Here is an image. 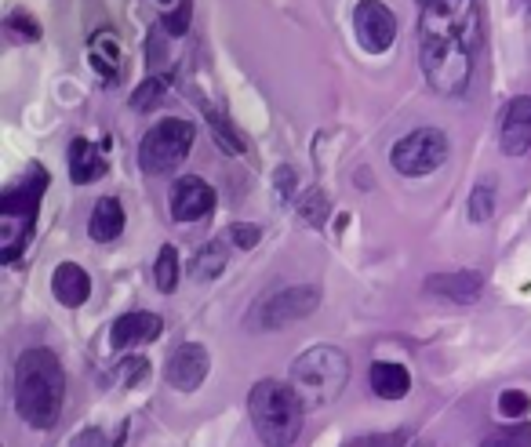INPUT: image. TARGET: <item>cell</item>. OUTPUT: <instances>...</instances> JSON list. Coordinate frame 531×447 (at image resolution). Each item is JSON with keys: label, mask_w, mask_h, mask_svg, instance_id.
I'll return each mask as SVG.
<instances>
[{"label": "cell", "mask_w": 531, "mask_h": 447, "mask_svg": "<svg viewBox=\"0 0 531 447\" xmlns=\"http://www.w3.org/2000/svg\"><path fill=\"white\" fill-rule=\"evenodd\" d=\"M477 44H481L477 0H433L422 8L419 62L433 91L462 95L470 88Z\"/></svg>", "instance_id": "6da1fadb"}, {"label": "cell", "mask_w": 531, "mask_h": 447, "mask_svg": "<svg viewBox=\"0 0 531 447\" xmlns=\"http://www.w3.org/2000/svg\"><path fill=\"white\" fill-rule=\"evenodd\" d=\"M66 400V371L51 349H26L15 364V408L33 429H51Z\"/></svg>", "instance_id": "7a4b0ae2"}, {"label": "cell", "mask_w": 531, "mask_h": 447, "mask_svg": "<svg viewBox=\"0 0 531 447\" xmlns=\"http://www.w3.org/2000/svg\"><path fill=\"white\" fill-rule=\"evenodd\" d=\"M248 415L251 426L259 433L266 447H291L302 433V418H306V404L299 393L291 389V382H277V378H262L248 393Z\"/></svg>", "instance_id": "3957f363"}, {"label": "cell", "mask_w": 531, "mask_h": 447, "mask_svg": "<svg viewBox=\"0 0 531 447\" xmlns=\"http://www.w3.org/2000/svg\"><path fill=\"white\" fill-rule=\"evenodd\" d=\"M350 382V357L335 346H313L291 364V389L310 408H328Z\"/></svg>", "instance_id": "277c9868"}, {"label": "cell", "mask_w": 531, "mask_h": 447, "mask_svg": "<svg viewBox=\"0 0 531 447\" xmlns=\"http://www.w3.org/2000/svg\"><path fill=\"white\" fill-rule=\"evenodd\" d=\"M44 186H48V175H44V168L33 164L30 175L0 197V259L4 262H15L22 255V248L30 244Z\"/></svg>", "instance_id": "5b68a950"}, {"label": "cell", "mask_w": 531, "mask_h": 447, "mask_svg": "<svg viewBox=\"0 0 531 447\" xmlns=\"http://www.w3.org/2000/svg\"><path fill=\"white\" fill-rule=\"evenodd\" d=\"M193 135H197V128H193L190 120H182V117L161 120V124L150 128V135L142 139L139 168L146 171V175H168V171L175 168V164H182L186 153L193 149Z\"/></svg>", "instance_id": "8992f818"}, {"label": "cell", "mask_w": 531, "mask_h": 447, "mask_svg": "<svg viewBox=\"0 0 531 447\" xmlns=\"http://www.w3.org/2000/svg\"><path fill=\"white\" fill-rule=\"evenodd\" d=\"M317 306H321V288H317V284H288V288H277L266 298H259L255 309H251L248 324L251 328L273 331V328H284V324H295V320H302V317H310Z\"/></svg>", "instance_id": "52a82bcc"}, {"label": "cell", "mask_w": 531, "mask_h": 447, "mask_svg": "<svg viewBox=\"0 0 531 447\" xmlns=\"http://www.w3.org/2000/svg\"><path fill=\"white\" fill-rule=\"evenodd\" d=\"M444 160H448V135L441 128L411 131L401 142H393L390 149V164L397 168V175H408V179L433 175Z\"/></svg>", "instance_id": "ba28073f"}, {"label": "cell", "mask_w": 531, "mask_h": 447, "mask_svg": "<svg viewBox=\"0 0 531 447\" xmlns=\"http://www.w3.org/2000/svg\"><path fill=\"white\" fill-rule=\"evenodd\" d=\"M353 30H357L364 51L382 55V51H390L393 37H397V19L382 0H361L353 8Z\"/></svg>", "instance_id": "9c48e42d"}, {"label": "cell", "mask_w": 531, "mask_h": 447, "mask_svg": "<svg viewBox=\"0 0 531 447\" xmlns=\"http://www.w3.org/2000/svg\"><path fill=\"white\" fill-rule=\"evenodd\" d=\"M208 371H211L208 349L197 346V342L179 346L168 357V364H164V378H168V386L179 389V393H193V389H201L204 378H208Z\"/></svg>", "instance_id": "30bf717a"}, {"label": "cell", "mask_w": 531, "mask_h": 447, "mask_svg": "<svg viewBox=\"0 0 531 447\" xmlns=\"http://www.w3.org/2000/svg\"><path fill=\"white\" fill-rule=\"evenodd\" d=\"M211 208H215V189L204 179L186 175V179L175 182V189H171V219L175 222H197L211 215Z\"/></svg>", "instance_id": "8fae6325"}, {"label": "cell", "mask_w": 531, "mask_h": 447, "mask_svg": "<svg viewBox=\"0 0 531 447\" xmlns=\"http://www.w3.org/2000/svg\"><path fill=\"white\" fill-rule=\"evenodd\" d=\"M499 146L510 157H524L531 149V95H521V99L510 102V110L502 117Z\"/></svg>", "instance_id": "7c38bea8"}, {"label": "cell", "mask_w": 531, "mask_h": 447, "mask_svg": "<svg viewBox=\"0 0 531 447\" xmlns=\"http://www.w3.org/2000/svg\"><path fill=\"white\" fill-rule=\"evenodd\" d=\"M426 291L430 295H441L455 306H466V302H477L484 291V277L473 273V269H462V273H437V277L426 280Z\"/></svg>", "instance_id": "4fadbf2b"}, {"label": "cell", "mask_w": 531, "mask_h": 447, "mask_svg": "<svg viewBox=\"0 0 531 447\" xmlns=\"http://www.w3.org/2000/svg\"><path fill=\"white\" fill-rule=\"evenodd\" d=\"M161 317L157 313H124L110 331V346L113 349H131V346H146L161 335Z\"/></svg>", "instance_id": "5bb4252c"}, {"label": "cell", "mask_w": 531, "mask_h": 447, "mask_svg": "<svg viewBox=\"0 0 531 447\" xmlns=\"http://www.w3.org/2000/svg\"><path fill=\"white\" fill-rule=\"evenodd\" d=\"M51 291H55V298H59L62 306H84L91 295V277L84 273L77 262H62L55 273H51Z\"/></svg>", "instance_id": "9a60e30c"}, {"label": "cell", "mask_w": 531, "mask_h": 447, "mask_svg": "<svg viewBox=\"0 0 531 447\" xmlns=\"http://www.w3.org/2000/svg\"><path fill=\"white\" fill-rule=\"evenodd\" d=\"M106 175V157L102 149L88 139H77L70 146V179L77 186H88V182H99Z\"/></svg>", "instance_id": "2e32d148"}, {"label": "cell", "mask_w": 531, "mask_h": 447, "mask_svg": "<svg viewBox=\"0 0 531 447\" xmlns=\"http://www.w3.org/2000/svg\"><path fill=\"white\" fill-rule=\"evenodd\" d=\"M88 233L91 240H99V244H110L124 233V208L117 197H102L91 211V222H88Z\"/></svg>", "instance_id": "e0dca14e"}, {"label": "cell", "mask_w": 531, "mask_h": 447, "mask_svg": "<svg viewBox=\"0 0 531 447\" xmlns=\"http://www.w3.org/2000/svg\"><path fill=\"white\" fill-rule=\"evenodd\" d=\"M371 389H375V397H382V400L408 397V389H411L408 368H401V364H390V360L371 364Z\"/></svg>", "instance_id": "ac0fdd59"}, {"label": "cell", "mask_w": 531, "mask_h": 447, "mask_svg": "<svg viewBox=\"0 0 531 447\" xmlns=\"http://www.w3.org/2000/svg\"><path fill=\"white\" fill-rule=\"evenodd\" d=\"M88 59H91V66L99 70V77H106V80L117 77V70H121V40H117V33H110V30L95 33V37L88 40Z\"/></svg>", "instance_id": "d6986e66"}, {"label": "cell", "mask_w": 531, "mask_h": 447, "mask_svg": "<svg viewBox=\"0 0 531 447\" xmlns=\"http://www.w3.org/2000/svg\"><path fill=\"white\" fill-rule=\"evenodd\" d=\"M226 262H230V251H226V240L215 237L208 240L201 251H197V259H193V280H215L226 269Z\"/></svg>", "instance_id": "ffe728a7"}, {"label": "cell", "mask_w": 531, "mask_h": 447, "mask_svg": "<svg viewBox=\"0 0 531 447\" xmlns=\"http://www.w3.org/2000/svg\"><path fill=\"white\" fill-rule=\"evenodd\" d=\"M204 117H208L211 135H215V142H219L222 153H230V157H241V153H244V139H241V131L233 128L230 120H226V113L215 110V106H204Z\"/></svg>", "instance_id": "44dd1931"}, {"label": "cell", "mask_w": 531, "mask_h": 447, "mask_svg": "<svg viewBox=\"0 0 531 447\" xmlns=\"http://www.w3.org/2000/svg\"><path fill=\"white\" fill-rule=\"evenodd\" d=\"M157 8H161V19H164V30L171 37H179V33L190 30V11H193V0H153Z\"/></svg>", "instance_id": "7402d4cb"}, {"label": "cell", "mask_w": 531, "mask_h": 447, "mask_svg": "<svg viewBox=\"0 0 531 447\" xmlns=\"http://www.w3.org/2000/svg\"><path fill=\"white\" fill-rule=\"evenodd\" d=\"M153 277H157V291H164V295H171V291L179 288V255H175L171 244H164L161 255H157Z\"/></svg>", "instance_id": "603a6c76"}, {"label": "cell", "mask_w": 531, "mask_h": 447, "mask_svg": "<svg viewBox=\"0 0 531 447\" xmlns=\"http://www.w3.org/2000/svg\"><path fill=\"white\" fill-rule=\"evenodd\" d=\"M4 37L15 40V44H33V40H41V26L26 11H11L4 19Z\"/></svg>", "instance_id": "cb8c5ba5"}, {"label": "cell", "mask_w": 531, "mask_h": 447, "mask_svg": "<svg viewBox=\"0 0 531 447\" xmlns=\"http://www.w3.org/2000/svg\"><path fill=\"white\" fill-rule=\"evenodd\" d=\"M466 215H470V222H477V226H484V222L495 215V186H491V182H477V186H473Z\"/></svg>", "instance_id": "d4e9b609"}, {"label": "cell", "mask_w": 531, "mask_h": 447, "mask_svg": "<svg viewBox=\"0 0 531 447\" xmlns=\"http://www.w3.org/2000/svg\"><path fill=\"white\" fill-rule=\"evenodd\" d=\"M481 447H531V422H517V426H502L491 437L481 440Z\"/></svg>", "instance_id": "484cf974"}, {"label": "cell", "mask_w": 531, "mask_h": 447, "mask_svg": "<svg viewBox=\"0 0 531 447\" xmlns=\"http://www.w3.org/2000/svg\"><path fill=\"white\" fill-rule=\"evenodd\" d=\"M164 91H168V80L146 77L139 88H135V95H131V106H135V110H153V106L164 99Z\"/></svg>", "instance_id": "4316f807"}, {"label": "cell", "mask_w": 531, "mask_h": 447, "mask_svg": "<svg viewBox=\"0 0 531 447\" xmlns=\"http://www.w3.org/2000/svg\"><path fill=\"white\" fill-rule=\"evenodd\" d=\"M299 215L306 226H321L324 215H328V197H324V189H310V193L299 200Z\"/></svg>", "instance_id": "83f0119b"}, {"label": "cell", "mask_w": 531, "mask_h": 447, "mask_svg": "<svg viewBox=\"0 0 531 447\" xmlns=\"http://www.w3.org/2000/svg\"><path fill=\"white\" fill-rule=\"evenodd\" d=\"M531 408V397L524 393V389H506L499 397V415L502 418H524Z\"/></svg>", "instance_id": "f1b7e54d"}, {"label": "cell", "mask_w": 531, "mask_h": 447, "mask_svg": "<svg viewBox=\"0 0 531 447\" xmlns=\"http://www.w3.org/2000/svg\"><path fill=\"white\" fill-rule=\"evenodd\" d=\"M121 378H124V386H139L142 378H150V364L142 357H128L121 364Z\"/></svg>", "instance_id": "f546056e"}, {"label": "cell", "mask_w": 531, "mask_h": 447, "mask_svg": "<svg viewBox=\"0 0 531 447\" xmlns=\"http://www.w3.org/2000/svg\"><path fill=\"white\" fill-rule=\"evenodd\" d=\"M230 240H233V248L248 251V248H255V240H259V229H255V226H233L230 229Z\"/></svg>", "instance_id": "4dcf8cb0"}, {"label": "cell", "mask_w": 531, "mask_h": 447, "mask_svg": "<svg viewBox=\"0 0 531 447\" xmlns=\"http://www.w3.org/2000/svg\"><path fill=\"white\" fill-rule=\"evenodd\" d=\"M73 447H110V444H106V437H102L99 429H88V433H81V437L73 440Z\"/></svg>", "instance_id": "1f68e13d"}, {"label": "cell", "mask_w": 531, "mask_h": 447, "mask_svg": "<svg viewBox=\"0 0 531 447\" xmlns=\"http://www.w3.org/2000/svg\"><path fill=\"white\" fill-rule=\"evenodd\" d=\"M277 189H281V197L288 200V197H291V189H295V171H288V168L277 171Z\"/></svg>", "instance_id": "d6a6232c"}, {"label": "cell", "mask_w": 531, "mask_h": 447, "mask_svg": "<svg viewBox=\"0 0 531 447\" xmlns=\"http://www.w3.org/2000/svg\"><path fill=\"white\" fill-rule=\"evenodd\" d=\"M397 444H401V437H364L350 447H397Z\"/></svg>", "instance_id": "836d02e7"}, {"label": "cell", "mask_w": 531, "mask_h": 447, "mask_svg": "<svg viewBox=\"0 0 531 447\" xmlns=\"http://www.w3.org/2000/svg\"><path fill=\"white\" fill-rule=\"evenodd\" d=\"M422 4H433V0H422Z\"/></svg>", "instance_id": "e575fe53"}]
</instances>
